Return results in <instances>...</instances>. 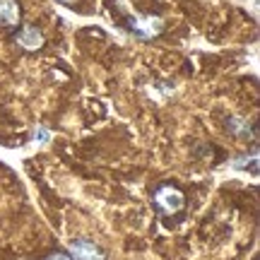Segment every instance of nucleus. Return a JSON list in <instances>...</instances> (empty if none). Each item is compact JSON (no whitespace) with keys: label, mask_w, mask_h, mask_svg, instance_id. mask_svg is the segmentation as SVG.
I'll return each mask as SVG.
<instances>
[{"label":"nucleus","mask_w":260,"mask_h":260,"mask_svg":"<svg viewBox=\"0 0 260 260\" xmlns=\"http://www.w3.org/2000/svg\"><path fill=\"white\" fill-rule=\"evenodd\" d=\"M154 203H157V207L161 212L176 214L178 210L183 207V193L171 186H161L157 193H154Z\"/></svg>","instance_id":"1"},{"label":"nucleus","mask_w":260,"mask_h":260,"mask_svg":"<svg viewBox=\"0 0 260 260\" xmlns=\"http://www.w3.org/2000/svg\"><path fill=\"white\" fill-rule=\"evenodd\" d=\"M17 44L24 48V51H39V48L44 46V34H41L37 27L29 24V27H24L17 34Z\"/></svg>","instance_id":"2"},{"label":"nucleus","mask_w":260,"mask_h":260,"mask_svg":"<svg viewBox=\"0 0 260 260\" xmlns=\"http://www.w3.org/2000/svg\"><path fill=\"white\" fill-rule=\"evenodd\" d=\"M19 17L22 12L15 0H0V27H17Z\"/></svg>","instance_id":"3"},{"label":"nucleus","mask_w":260,"mask_h":260,"mask_svg":"<svg viewBox=\"0 0 260 260\" xmlns=\"http://www.w3.org/2000/svg\"><path fill=\"white\" fill-rule=\"evenodd\" d=\"M70 248H73L75 258L80 260H104V253L89 241H82V239H77V241L70 243Z\"/></svg>","instance_id":"4"},{"label":"nucleus","mask_w":260,"mask_h":260,"mask_svg":"<svg viewBox=\"0 0 260 260\" xmlns=\"http://www.w3.org/2000/svg\"><path fill=\"white\" fill-rule=\"evenodd\" d=\"M229 128H232V133L241 135V138H248V135H251L248 125H246V123H243L241 118H229Z\"/></svg>","instance_id":"5"},{"label":"nucleus","mask_w":260,"mask_h":260,"mask_svg":"<svg viewBox=\"0 0 260 260\" xmlns=\"http://www.w3.org/2000/svg\"><path fill=\"white\" fill-rule=\"evenodd\" d=\"M34 138H37L39 142H46V140H48V133H46V130H41V128H39L37 133H34Z\"/></svg>","instance_id":"6"},{"label":"nucleus","mask_w":260,"mask_h":260,"mask_svg":"<svg viewBox=\"0 0 260 260\" xmlns=\"http://www.w3.org/2000/svg\"><path fill=\"white\" fill-rule=\"evenodd\" d=\"M46 260H70V258H68L65 253H53V255H48Z\"/></svg>","instance_id":"7"},{"label":"nucleus","mask_w":260,"mask_h":260,"mask_svg":"<svg viewBox=\"0 0 260 260\" xmlns=\"http://www.w3.org/2000/svg\"><path fill=\"white\" fill-rule=\"evenodd\" d=\"M60 3H70V0H60Z\"/></svg>","instance_id":"8"}]
</instances>
